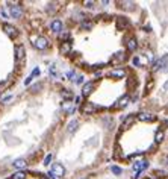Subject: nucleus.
I'll return each instance as SVG.
<instances>
[{
  "instance_id": "28",
  "label": "nucleus",
  "mask_w": 168,
  "mask_h": 179,
  "mask_svg": "<svg viewBox=\"0 0 168 179\" xmlns=\"http://www.w3.org/2000/svg\"><path fill=\"white\" fill-rule=\"evenodd\" d=\"M83 5H85L86 8H93V6H94V2H91V0H86V2H83Z\"/></svg>"
},
{
  "instance_id": "20",
  "label": "nucleus",
  "mask_w": 168,
  "mask_h": 179,
  "mask_svg": "<svg viewBox=\"0 0 168 179\" xmlns=\"http://www.w3.org/2000/svg\"><path fill=\"white\" fill-rule=\"evenodd\" d=\"M164 64H165V58H162V59L156 61V62L153 64V70H154V71H158V70H161V67L164 65Z\"/></svg>"
},
{
  "instance_id": "29",
  "label": "nucleus",
  "mask_w": 168,
  "mask_h": 179,
  "mask_svg": "<svg viewBox=\"0 0 168 179\" xmlns=\"http://www.w3.org/2000/svg\"><path fill=\"white\" fill-rule=\"evenodd\" d=\"M74 74H76V73H74V71L71 70V71H68V73H67L65 76H67V78H68V79H71V78H74Z\"/></svg>"
},
{
  "instance_id": "27",
  "label": "nucleus",
  "mask_w": 168,
  "mask_h": 179,
  "mask_svg": "<svg viewBox=\"0 0 168 179\" xmlns=\"http://www.w3.org/2000/svg\"><path fill=\"white\" fill-rule=\"evenodd\" d=\"M111 170H112V173H114V175H120V173H121V169H120V167H117V165H114V167H112Z\"/></svg>"
},
{
  "instance_id": "18",
  "label": "nucleus",
  "mask_w": 168,
  "mask_h": 179,
  "mask_svg": "<svg viewBox=\"0 0 168 179\" xmlns=\"http://www.w3.org/2000/svg\"><path fill=\"white\" fill-rule=\"evenodd\" d=\"M26 178H28V173L23 172V170H20V172H17V173L12 175L11 179H26Z\"/></svg>"
},
{
  "instance_id": "26",
  "label": "nucleus",
  "mask_w": 168,
  "mask_h": 179,
  "mask_svg": "<svg viewBox=\"0 0 168 179\" xmlns=\"http://www.w3.org/2000/svg\"><path fill=\"white\" fill-rule=\"evenodd\" d=\"M64 109L68 111V112H73V106H71L70 102H68V103H64Z\"/></svg>"
},
{
  "instance_id": "21",
  "label": "nucleus",
  "mask_w": 168,
  "mask_h": 179,
  "mask_svg": "<svg viewBox=\"0 0 168 179\" xmlns=\"http://www.w3.org/2000/svg\"><path fill=\"white\" fill-rule=\"evenodd\" d=\"M80 28L85 29V31L93 29V21H82V23H80Z\"/></svg>"
},
{
  "instance_id": "19",
  "label": "nucleus",
  "mask_w": 168,
  "mask_h": 179,
  "mask_svg": "<svg viewBox=\"0 0 168 179\" xmlns=\"http://www.w3.org/2000/svg\"><path fill=\"white\" fill-rule=\"evenodd\" d=\"M136 46H138V44H136V40H135V38H130V40L127 41V49L130 50V52H133V50L136 49Z\"/></svg>"
},
{
  "instance_id": "9",
  "label": "nucleus",
  "mask_w": 168,
  "mask_h": 179,
  "mask_svg": "<svg viewBox=\"0 0 168 179\" xmlns=\"http://www.w3.org/2000/svg\"><path fill=\"white\" fill-rule=\"evenodd\" d=\"M109 76L111 78H118V79H121V78H124L126 76V71L123 70V68H115V70H112V71H109Z\"/></svg>"
},
{
  "instance_id": "32",
  "label": "nucleus",
  "mask_w": 168,
  "mask_h": 179,
  "mask_svg": "<svg viewBox=\"0 0 168 179\" xmlns=\"http://www.w3.org/2000/svg\"><path fill=\"white\" fill-rule=\"evenodd\" d=\"M151 87H153V82H148V85L146 87V91H148V90H150Z\"/></svg>"
},
{
  "instance_id": "13",
  "label": "nucleus",
  "mask_w": 168,
  "mask_h": 179,
  "mask_svg": "<svg viewBox=\"0 0 168 179\" xmlns=\"http://www.w3.org/2000/svg\"><path fill=\"white\" fill-rule=\"evenodd\" d=\"M124 53L123 52H118V53H115L114 55V58H112V64H120V62H123L124 61Z\"/></svg>"
},
{
  "instance_id": "14",
  "label": "nucleus",
  "mask_w": 168,
  "mask_h": 179,
  "mask_svg": "<svg viewBox=\"0 0 168 179\" xmlns=\"http://www.w3.org/2000/svg\"><path fill=\"white\" fill-rule=\"evenodd\" d=\"M12 165H14L15 169L21 170V169H24L26 165H28V162H26V159H15V161H14V164H12Z\"/></svg>"
},
{
  "instance_id": "25",
  "label": "nucleus",
  "mask_w": 168,
  "mask_h": 179,
  "mask_svg": "<svg viewBox=\"0 0 168 179\" xmlns=\"http://www.w3.org/2000/svg\"><path fill=\"white\" fill-rule=\"evenodd\" d=\"M132 122H133V119H132V117H130V119H127V120L123 123V126H121V127H123V129H126V127H127L129 124H132Z\"/></svg>"
},
{
  "instance_id": "34",
  "label": "nucleus",
  "mask_w": 168,
  "mask_h": 179,
  "mask_svg": "<svg viewBox=\"0 0 168 179\" xmlns=\"http://www.w3.org/2000/svg\"><path fill=\"white\" fill-rule=\"evenodd\" d=\"M49 179H55V178H49Z\"/></svg>"
},
{
  "instance_id": "31",
  "label": "nucleus",
  "mask_w": 168,
  "mask_h": 179,
  "mask_svg": "<svg viewBox=\"0 0 168 179\" xmlns=\"http://www.w3.org/2000/svg\"><path fill=\"white\" fill-rule=\"evenodd\" d=\"M133 64H135V65H139V64H141V59H139V58H135V59H133Z\"/></svg>"
},
{
  "instance_id": "11",
  "label": "nucleus",
  "mask_w": 168,
  "mask_h": 179,
  "mask_svg": "<svg viewBox=\"0 0 168 179\" xmlns=\"http://www.w3.org/2000/svg\"><path fill=\"white\" fill-rule=\"evenodd\" d=\"M93 82H88V84H85V87H83V90H82V96L83 97H88L89 94H91V91H93Z\"/></svg>"
},
{
  "instance_id": "6",
  "label": "nucleus",
  "mask_w": 168,
  "mask_h": 179,
  "mask_svg": "<svg viewBox=\"0 0 168 179\" xmlns=\"http://www.w3.org/2000/svg\"><path fill=\"white\" fill-rule=\"evenodd\" d=\"M115 24H117V29L118 31H126L127 26H129V20L126 17H117L115 20Z\"/></svg>"
},
{
  "instance_id": "10",
  "label": "nucleus",
  "mask_w": 168,
  "mask_h": 179,
  "mask_svg": "<svg viewBox=\"0 0 168 179\" xmlns=\"http://www.w3.org/2000/svg\"><path fill=\"white\" fill-rule=\"evenodd\" d=\"M129 100H130V97H129L127 94H124L118 102H117V105H115L114 108H124V106H127V103H129Z\"/></svg>"
},
{
  "instance_id": "1",
  "label": "nucleus",
  "mask_w": 168,
  "mask_h": 179,
  "mask_svg": "<svg viewBox=\"0 0 168 179\" xmlns=\"http://www.w3.org/2000/svg\"><path fill=\"white\" fill-rule=\"evenodd\" d=\"M50 173H51V176H53V178H55V176H56V178H62L64 175H65V169H64L61 164L55 162L53 165H51V172H50Z\"/></svg>"
},
{
  "instance_id": "22",
  "label": "nucleus",
  "mask_w": 168,
  "mask_h": 179,
  "mask_svg": "<svg viewBox=\"0 0 168 179\" xmlns=\"http://www.w3.org/2000/svg\"><path fill=\"white\" fill-rule=\"evenodd\" d=\"M162 140H164V132L162 131H158L156 135H154V141L159 144V143H162Z\"/></svg>"
},
{
  "instance_id": "8",
  "label": "nucleus",
  "mask_w": 168,
  "mask_h": 179,
  "mask_svg": "<svg viewBox=\"0 0 168 179\" xmlns=\"http://www.w3.org/2000/svg\"><path fill=\"white\" fill-rule=\"evenodd\" d=\"M138 120L139 122H147V123H150V122L156 120V116H153V114H150V112H141V114H138Z\"/></svg>"
},
{
  "instance_id": "15",
  "label": "nucleus",
  "mask_w": 168,
  "mask_h": 179,
  "mask_svg": "<svg viewBox=\"0 0 168 179\" xmlns=\"http://www.w3.org/2000/svg\"><path fill=\"white\" fill-rule=\"evenodd\" d=\"M71 50V44L67 41V43H62V46H61V53L62 55H67L68 52Z\"/></svg>"
},
{
  "instance_id": "30",
  "label": "nucleus",
  "mask_w": 168,
  "mask_h": 179,
  "mask_svg": "<svg viewBox=\"0 0 168 179\" xmlns=\"http://www.w3.org/2000/svg\"><path fill=\"white\" fill-rule=\"evenodd\" d=\"M50 159H51V155H47V156H46V159H44V164L47 165V164L50 162Z\"/></svg>"
},
{
  "instance_id": "7",
  "label": "nucleus",
  "mask_w": 168,
  "mask_h": 179,
  "mask_svg": "<svg viewBox=\"0 0 168 179\" xmlns=\"http://www.w3.org/2000/svg\"><path fill=\"white\" fill-rule=\"evenodd\" d=\"M9 15L11 17H14V18H20L21 15H23V11H21V8L18 6V5H12L11 8H9Z\"/></svg>"
},
{
  "instance_id": "23",
  "label": "nucleus",
  "mask_w": 168,
  "mask_h": 179,
  "mask_svg": "<svg viewBox=\"0 0 168 179\" xmlns=\"http://www.w3.org/2000/svg\"><path fill=\"white\" fill-rule=\"evenodd\" d=\"M61 94H62V97H65V99H73V94L70 93V91H67V90H62V91H61Z\"/></svg>"
},
{
  "instance_id": "16",
  "label": "nucleus",
  "mask_w": 168,
  "mask_h": 179,
  "mask_svg": "<svg viewBox=\"0 0 168 179\" xmlns=\"http://www.w3.org/2000/svg\"><path fill=\"white\" fill-rule=\"evenodd\" d=\"M77 124H79V123H77V120H71V122L68 123V126H67V131H68L70 134H73V132L77 129Z\"/></svg>"
},
{
  "instance_id": "3",
  "label": "nucleus",
  "mask_w": 168,
  "mask_h": 179,
  "mask_svg": "<svg viewBox=\"0 0 168 179\" xmlns=\"http://www.w3.org/2000/svg\"><path fill=\"white\" fill-rule=\"evenodd\" d=\"M3 31H5V33L9 36V38H17L18 36V31L12 26V24H3Z\"/></svg>"
},
{
  "instance_id": "12",
  "label": "nucleus",
  "mask_w": 168,
  "mask_h": 179,
  "mask_svg": "<svg viewBox=\"0 0 168 179\" xmlns=\"http://www.w3.org/2000/svg\"><path fill=\"white\" fill-rule=\"evenodd\" d=\"M50 28H51V31H53V32H61L62 31V23L59 20H55V21H51Z\"/></svg>"
},
{
  "instance_id": "2",
  "label": "nucleus",
  "mask_w": 168,
  "mask_h": 179,
  "mask_svg": "<svg viewBox=\"0 0 168 179\" xmlns=\"http://www.w3.org/2000/svg\"><path fill=\"white\" fill-rule=\"evenodd\" d=\"M147 167H148V161H146V159H141V161L135 162L133 164V170L136 172V178L141 175V172H144Z\"/></svg>"
},
{
  "instance_id": "24",
  "label": "nucleus",
  "mask_w": 168,
  "mask_h": 179,
  "mask_svg": "<svg viewBox=\"0 0 168 179\" xmlns=\"http://www.w3.org/2000/svg\"><path fill=\"white\" fill-rule=\"evenodd\" d=\"M74 82H76L77 85L83 84V76H77V74H74Z\"/></svg>"
},
{
  "instance_id": "5",
  "label": "nucleus",
  "mask_w": 168,
  "mask_h": 179,
  "mask_svg": "<svg viewBox=\"0 0 168 179\" xmlns=\"http://www.w3.org/2000/svg\"><path fill=\"white\" fill-rule=\"evenodd\" d=\"M80 111H82L83 114H93V112L100 111V106H97V105H94V103H85V105L82 106Z\"/></svg>"
},
{
  "instance_id": "4",
  "label": "nucleus",
  "mask_w": 168,
  "mask_h": 179,
  "mask_svg": "<svg viewBox=\"0 0 168 179\" xmlns=\"http://www.w3.org/2000/svg\"><path fill=\"white\" fill-rule=\"evenodd\" d=\"M35 40V47L36 49H40V50H44L46 47H49V41H47V38H44V36H38V38H33Z\"/></svg>"
},
{
  "instance_id": "33",
  "label": "nucleus",
  "mask_w": 168,
  "mask_h": 179,
  "mask_svg": "<svg viewBox=\"0 0 168 179\" xmlns=\"http://www.w3.org/2000/svg\"><path fill=\"white\" fill-rule=\"evenodd\" d=\"M165 164H167V165H168V156H167V158H165Z\"/></svg>"
},
{
  "instance_id": "17",
  "label": "nucleus",
  "mask_w": 168,
  "mask_h": 179,
  "mask_svg": "<svg viewBox=\"0 0 168 179\" xmlns=\"http://www.w3.org/2000/svg\"><path fill=\"white\" fill-rule=\"evenodd\" d=\"M24 56V49L21 47V46H17L15 47V59L18 61V59H21Z\"/></svg>"
}]
</instances>
